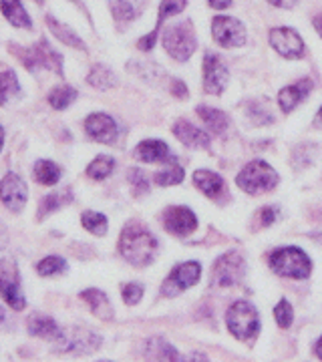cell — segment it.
<instances>
[{
  "mask_svg": "<svg viewBox=\"0 0 322 362\" xmlns=\"http://www.w3.org/2000/svg\"><path fill=\"white\" fill-rule=\"evenodd\" d=\"M119 252L133 266L151 264L157 252V240L142 223H129L119 238Z\"/></svg>",
  "mask_w": 322,
  "mask_h": 362,
  "instance_id": "cell-1",
  "label": "cell"
},
{
  "mask_svg": "<svg viewBox=\"0 0 322 362\" xmlns=\"http://www.w3.org/2000/svg\"><path fill=\"white\" fill-rule=\"evenodd\" d=\"M238 185L244 189L246 194L260 195L266 194L278 185V173L266 163V161H250L240 173H238Z\"/></svg>",
  "mask_w": 322,
  "mask_h": 362,
  "instance_id": "cell-2",
  "label": "cell"
},
{
  "mask_svg": "<svg viewBox=\"0 0 322 362\" xmlns=\"http://www.w3.org/2000/svg\"><path fill=\"white\" fill-rule=\"evenodd\" d=\"M270 268L280 276L304 280L310 274V258L300 247H280L270 254Z\"/></svg>",
  "mask_w": 322,
  "mask_h": 362,
  "instance_id": "cell-3",
  "label": "cell"
},
{
  "mask_svg": "<svg viewBox=\"0 0 322 362\" xmlns=\"http://www.w3.org/2000/svg\"><path fill=\"white\" fill-rule=\"evenodd\" d=\"M226 324H228L234 337L240 338V340H248L258 332L260 318H258L256 308L250 302L238 300V302H234L228 314H226Z\"/></svg>",
  "mask_w": 322,
  "mask_h": 362,
  "instance_id": "cell-4",
  "label": "cell"
},
{
  "mask_svg": "<svg viewBox=\"0 0 322 362\" xmlns=\"http://www.w3.org/2000/svg\"><path fill=\"white\" fill-rule=\"evenodd\" d=\"M163 47L166 51L176 59V61H188L195 51L197 42H195V33L190 21L180 23V25H171L163 33Z\"/></svg>",
  "mask_w": 322,
  "mask_h": 362,
  "instance_id": "cell-5",
  "label": "cell"
},
{
  "mask_svg": "<svg viewBox=\"0 0 322 362\" xmlns=\"http://www.w3.org/2000/svg\"><path fill=\"white\" fill-rule=\"evenodd\" d=\"M21 63L28 71H37V69H49L57 75H63V57L52 49L49 40L40 39L35 47L25 49L21 52Z\"/></svg>",
  "mask_w": 322,
  "mask_h": 362,
  "instance_id": "cell-6",
  "label": "cell"
},
{
  "mask_svg": "<svg viewBox=\"0 0 322 362\" xmlns=\"http://www.w3.org/2000/svg\"><path fill=\"white\" fill-rule=\"evenodd\" d=\"M0 296L6 300V304L13 310H23L26 306L16 266H14V262H8V259L0 262Z\"/></svg>",
  "mask_w": 322,
  "mask_h": 362,
  "instance_id": "cell-7",
  "label": "cell"
},
{
  "mask_svg": "<svg viewBox=\"0 0 322 362\" xmlns=\"http://www.w3.org/2000/svg\"><path fill=\"white\" fill-rule=\"evenodd\" d=\"M202 276V266L197 262H185L180 264L178 268H173V272L168 276V280L161 286V294L163 296H178L180 292H183L185 288H192Z\"/></svg>",
  "mask_w": 322,
  "mask_h": 362,
  "instance_id": "cell-8",
  "label": "cell"
},
{
  "mask_svg": "<svg viewBox=\"0 0 322 362\" xmlns=\"http://www.w3.org/2000/svg\"><path fill=\"white\" fill-rule=\"evenodd\" d=\"M212 35H214V40L226 49L242 47L246 42L244 25L232 16H216L212 21Z\"/></svg>",
  "mask_w": 322,
  "mask_h": 362,
  "instance_id": "cell-9",
  "label": "cell"
},
{
  "mask_svg": "<svg viewBox=\"0 0 322 362\" xmlns=\"http://www.w3.org/2000/svg\"><path fill=\"white\" fill-rule=\"evenodd\" d=\"M244 272V258H242L238 252H230V254L222 256V258L216 262V268H214V282L218 286H222V288H228V286L242 282Z\"/></svg>",
  "mask_w": 322,
  "mask_h": 362,
  "instance_id": "cell-10",
  "label": "cell"
},
{
  "mask_svg": "<svg viewBox=\"0 0 322 362\" xmlns=\"http://www.w3.org/2000/svg\"><path fill=\"white\" fill-rule=\"evenodd\" d=\"M54 344L64 352H91V350L99 349L101 338L89 330L71 328V330H61L59 337L54 338Z\"/></svg>",
  "mask_w": 322,
  "mask_h": 362,
  "instance_id": "cell-11",
  "label": "cell"
},
{
  "mask_svg": "<svg viewBox=\"0 0 322 362\" xmlns=\"http://www.w3.org/2000/svg\"><path fill=\"white\" fill-rule=\"evenodd\" d=\"M270 45L278 54H282L286 59H298L304 52V42L300 39L297 30L288 28V26H278L270 30Z\"/></svg>",
  "mask_w": 322,
  "mask_h": 362,
  "instance_id": "cell-12",
  "label": "cell"
},
{
  "mask_svg": "<svg viewBox=\"0 0 322 362\" xmlns=\"http://www.w3.org/2000/svg\"><path fill=\"white\" fill-rule=\"evenodd\" d=\"M163 228L169 233L183 238V235H190L197 228V220H195V214L188 207H169L163 214Z\"/></svg>",
  "mask_w": 322,
  "mask_h": 362,
  "instance_id": "cell-13",
  "label": "cell"
},
{
  "mask_svg": "<svg viewBox=\"0 0 322 362\" xmlns=\"http://www.w3.org/2000/svg\"><path fill=\"white\" fill-rule=\"evenodd\" d=\"M228 83V69L219 61L218 54L207 52L204 59V89L212 95H219Z\"/></svg>",
  "mask_w": 322,
  "mask_h": 362,
  "instance_id": "cell-14",
  "label": "cell"
},
{
  "mask_svg": "<svg viewBox=\"0 0 322 362\" xmlns=\"http://www.w3.org/2000/svg\"><path fill=\"white\" fill-rule=\"evenodd\" d=\"M26 185L16 173H6L0 183V199L11 211H21L26 204Z\"/></svg>",
  "mask_w": 322,
  "mask_h": 362,
  "instance_id": "cell-15",
  "label": "cell"
},
{
  "mask_svg": "<svg viewBox=\"0 0 322 362\" xmlns=\"http://www.w3.org/2000/svg\"><path fill=\"white\" fill-rule=\"evenodd\" d=\"M85 131L89 133L91 139L99 143H113L117 139V123L113 117L105 115V113H93L85 121Z\"/></svg>",
  "mask_w": 322,
  "mask_h": 362,
  "instance_id": "cell-16",
  "label": "cell"
},
{
  "mask_svg": "<svg viewBox=\"0 0 322 362\" xmlns=\"http://www.w3.org/2000/svg\"><path fill=\"white\" fill-rule=\"evenodd\" d=\"M310 89H312V81H310V78H302V81H298L297 85H292V87H284V89L280 90V95H278V105H280V109H282L284 113L294 111L297 105L309 95Z\"/></svg>",
  "mask_w": 322,
  "mask_h": 362,
  "instance_id": "cell-17",
  "label": "cell"
},
{
  "mask_svg": "<svg viewBox=\"0 0 322 362\" xmlns=\"http://www.w3.org/2000/svg\"><path fill=\"white\" fill-rule=\"evenodd\" d=\"M135 157L145 163H157V161H169V147L163 141H155V139H147L142 141L135 147Z\"/></svg>",
  "mask_w": 322,
  "mask_h": 362,
  "instance_id": "cell-18",
  "label": "cell"
},
{
  "mask_svg": "<svg viewBox=\"0 0 322 362\" xmlns=\"http://www.w3.org/2000/svg\"><path fill=\"white\" fill-rule=\"evenodd\" d=\"M173 133L188 147H209V135L202 129H197V127H193L188 121H178L173 125Z\"/></svg>",
  "mask_w": 322,
  "mask_h": 362,
  "instance_id": "cell-19",
  "label": "cell"
},
{
  "mask_svg": "<svg viewBox=\"0 0 322 362\" xmlns=\"http://www.w3.org/2000/svg\"><path fill=\"white\" fill-rule=\"evenodd\" d=\"M193 183L200 192H204L207 197H219L224 192V180L219 177L218 173L207 171V169H200L193 173Z\"/></svg>",
  "mask_w": 322,
  "mask_h": 362,
  "instance_id": "cell-20",
  "label": "cell"
},
{
  "mask_svg": "<svg viewBox=\"0 0 322 362\" xmlns=\"http://www.w3.org/2000/svg\"><path fill=\"white\" fill-rule=\"evenodd\" d=\"M28 332H30L33 337L54 340V338L59 337L61 328H59V324L54 322L51 316H47V314H33V316L28 318Z\"/></svg>",
  "mask_w": 322,
  "mask_h": 362,
  "instance_id": "cell-21",
  "label": "cell"
},
{
  "mask_svg": "<svg viewBox=\"0 0 322 362\" xmlns=\"http://www.w3.org/2000/svg\"><path fill=\"white\" fill-rule=\"evenodd\" d=\"M81 298L89 304L91 312L95 314V316H99L101 320H111L113 318V308H111V304H109V298L105 296L101 290H95V288H91V290H85Z\"/></svg>",
  "mask_w": 322,
  "mask_h": 362,
  "instance_id": "cell-22",
  "label": "cell"
},
{
  "mask_svg": "<svg viewBox=\"0 0 322 362\" xmlns=\"http://www.w3.org/2000/svg\"><path fill=\"white\" fill-rule=\"evenodd\" d=\"M0 8H2V14L8 18V23L16 28H30L33 26L30 16L26 14L21 0H0Z\"/></svg>",
  "mask_w": 322,
  "mask_h": 362,
  "instance_id": "cell-23",
  "label": "cell"
},
{
  "mask_svg": "<svg viewBox=\"0 0 322 362\" xmlns=\"http://www.w3.org/2000/svg\"><path fill=\"white\" fill-rule=\"evenodd\" d=\"M147 0H113L111 2V11L113 16L121 23H129L133 18H137L142 14L143 6Z\"/></svg>",
  "mask_w": 322,
  "mask_h": 362,
  "instance_id": "cell-24",
  "label": "cell"
},
{
  "mask_svg": "<svg viewBox=\"0 0 322 362\" xmlns=\"http://www.w3.org/2000/svg\"><path fill=\"white\" fill-rule=\"evenodd\" d=\"M47 25L51 28V33L57 37V39L64 42V45H69V47H75L79 51H85L87 47H85V42L81 40L77 33H73V28H69L63 23H59L57 18H52V16H47Z\"/></svg>",
  "mask_w": 322,
  "mask_h": 362,
  "instance_id": "cell-25",
  "label": "cell"
},
{
  "mask_svg": "<svg viewBox=\"0 0 322 362\" xmlns=\"http://www.w3.org/2000/svg\"><path fill=\"white\" fill-rule=\"evenodd\" d=\"M145 356L154 358V361H180L178 350L173 349L171 344H168L163 338H151L145 344Z\"/></svg>",
  "mask_w": 322,
  "mask_h": 362,
  "instance_id": "cell-26",
  "label": "cell"
},
{
  "mask_svg": "<svg viewBox=\"0 0 322 362\" xmlns=\"http://www.w3.org/2000/svg\"><path fill=\"white\" fill-rule=\"evenodd\" d=\"M87 83H89L91 87H95V89H113L117 85V77L109 66L95 65L91 69L89 75H87Z\"/></svg>",
  "mask_w": 322,
  "mask_h": 362,
  "instance_id": "cell-27",
  "label": "cell"
},
{
  "mask_svg": "<svg viewBox=\"0 0 322 362\" xmlns=\"http://www.w3.org/2000/svg\"><path fill=\"white\" fill-rule=\"evenodd\" d=\"M197 115L206 121L207 127L214 131L216 135H219V133H224V131L228 129V115L218 111V109H212V107H197Z\"/></svg>",
  "mask_w": 322,
  "mask_h": 362,
  "instance_id": "cell-28",
  "label": "cell"
},
{
  "mask_svg": "<svg viewBox=\"0 0 322 362\" xmlns=\"http://www.w3.org/2000/svg\"><path fill=\"white\" fill-rule=\"evenodd\" d=\"M35 180L42 183V185H54L57 181L61 180V169L59 165H54L52 161H37L35 165Z\"/></svg>",
  "mask_w": 322,
  "mask_h": 362,
  "instance_id": "cell-29",
  "label": "cell"
},
{
  "mask_svg": "<svg viewBox=\"0 0 322 362\" xmlns=\"http://www.w3.org/2000/svg\"><path fill=\"white\" fill-rule=\"evenodd\" d=\"M18 93H21V85H18L16 75L13 71H2L0 73V105L8 103Z\"/></svg>",
  "mask_w": 322,
  "mask_h": 362,
  "instance_id": "cell-30",
  "label": "cell"
},
{
  "mask_svg": "<svg viewBox=\"0 0 322 362\" xmlns=\"http://www.w3.org/2000/svg\"><path fill=\"white\" fill-rule=\"evenodd\" d=\"M154 180L157 185H163V187H168V185H178V183L183 181V169H181L180 165L173 161V157H171L168 168L157 171L154 175Z\"/></svg>",
  "mask_w": 322,
  "mask_h": 362,
  "instance_id": "cell-31",
  "label": "cell"
},
{
  "mask_svg": "<svg viewBox=\"0 0 322 362\" xmlns=\"http://www.w3.org/2000/svg\"><path fill=\"white\" fill-rule=\"evenodd\" d=\"M75 99H77V90L73 89V87H69V85L54 87L51 90V95H49V103L52 105V109H59V111L67 109Z\"/></svg>",
  "mask_w": 322,
  "mask_h": 362,
  "instance_id": "cell-32",
  "label": "cell"
},
{
  "mask_svg": "<svg viewBox=\"0 0 322 362\" xmlns=\"http://www.w3.org/2000/svg\"><path fill=\"white\" fill-rule=\"evenodd\" d=\"M73 197H71V192L69 189H64L61 194H51L47 195V197H42V202H40L39 206V218H47L49 214H52L54 209H59V207H63L64 204H69Z\"/></svg>",
  "mask_w": 322,
  "mask_h": 362,
  "instance_id": "cell-33",
  "label": "cell"
},
{
  "mask_svg": "<svg viewBox=\"0 0 322 362\" xmlns=\"http://www.w3.org/2000/svg\"><path fill=\"white\" fill-rule=\"evenodd\" d=\"M115 168V161L111 159V157L107 156H99L97 159H93L89 163V168H87V175H89L91 180H105V177H109L111 175V171Z\"/></svg>",
  "mask_w": 322,
  "mask_h": 362,
  "instance_id": "cell-34",
  "label": "cell"
},
{
  "mask_svg": "<svg viewBox=\"0 0 322 362\" xmlns=\"http://www.w3.org/2000/svg\"><path fill=\"white\" fill-rule=\"evenodd\" d=\"M81 223L85 230H89L95 235H105L107 233V218L103 214H97V211H85L81 216Z\"/></svg>",
  "mask_w": 322,
  "mask_h": 362,
  "instance_id": "cell-35",
  "label": "cell"
},
{
  "mask_svg": "<svg viewBox=\"0 0 322 362\" xmlns=\"http://www.w3.org/2000/svg\"><path fill=\"white\" fill-rule=\"evenodd\" d=\"M188 0H161L159 4V16H157V26H161V23L169 18V16H176L185 8Z\"/></svg>",
  "mask_w": 322,
  "mask_h": 362,
  "instance_id": "cell-36",
  "label": "cell"
},
{
  "mask_svg": "<svg viewBox=\"0 0 322 362\" xmlns=\"http://www.w3.org/2000/svg\"><path fill=\"white\" fill-rule=\"evenodd\" d=\"M67 268V262L59 256H49V258L40 259L39 266H37V272L40 276H54V274H61Z\"/></svg>",
  "mask_w": 322,
  "mask_h": 362,
  "instance_id": "cell-37",
  "label": "cell"
},
{
  "mask_svg": "<svg viewBox=\"0 0 322 362\" xmlns=\"http://www.w3.org/2000/svg\"><path fill=\"white\" fill-rule=\"evenodd\" d=\"M129 69H133L139 77L147 78L149 83H155L159 77H163V69L151 63H129Z\"/></svg>",
  "mask_w": 322,
  "mask_h": 362,
  "instance_id": "cell-38",
  "label": "cell"
},
{
  "mask_svg": "<svg viewBox=\"0 0 322 362\" xmlns=\"http://www.w3.org/2000/svg\"><path fill=\"white\" fill-rule=\"evenodd\" d=\"M274 316L280 328H288L292 324V306L288 304V300H280L274 308Z\"/></svg>",
  "mask_w": 322,
  "mask_h": 362,
  "instance_id": "cell-39",
  "label": "cell"
},
{
  "mask_svg": "<svg viewBox=\"0 0 322 362\" xmlns=\"http://www.w3.org/2000/svg\"><path fill=\"white\" fill-rule=\"evenodd\" d=\"M142 298H143V286L142 284L129 282V284L123 286V300H125V304H129V306H135V304H137Z\"/></svg>",
  "mask_w": 322,
  "mask_h": 362,
  "instance_id": "cell-40",
  "label": "cell"
},
{
  "mask_svg": "<svg viewBox=\"0 0 322 362\" xmlns=\"http://www.w3.org/2000/svg\"><path fill=\"white\" fill-rule=\"evenodd\" d=\"M129 181L135 189V194H145L149 189V183H147V177L143 173L142 169H131L129 171Z\"/></svg>",
  "mask_w": 322,
  "mask_h": 362,
  "instance_id": "cell-41",
  "label": "cell"
},
{
  "mask_svg": "<svg viewBox=\"0 0 322 362\" xmlns=\"http://www.w3.org/2000/svg\"><path fill=\"white\" fill-rule=\"evenodd\" d=\"M157 35H159V26L157 28H154L147 37H143V39H139V42H137V47L142 49V51H151L155 47V40H157Z\"/></svg>",
  "mask_w": 322,
  "mask_h": 362,
  "instance_id": "cell-42",
  "label": "cell"
},
{
  "mask_svg": "<svg viewBox=\"0 0 322 362\" xmlns=\"http://www.w3.org/2000/svg\"><path fill=\"white\" fill-rule=\"evenodd\" d=\"M276 220V209L274 207H264L262 211H260V221H262V226H270Z\"/></svg>",
  "mask_w": 322,
  "mask_h": 362,
  "instance_id": "cell-43",
  "label": "cell"
},
{
  "mask_svg": "<svg viewBox=\"0 0 322 362\" xmlns=\"http://www.w3.org/2000/svg\"><path fill=\"white\" fill-rule=\"evenodd\" d=\"M171 93H173L176 97H180V99H185V97H188V89H185V85H183L181 81H173V83H171Z\"/></svg>",
  "mask_w": 322,
  "mask_h": 362,
  "instance_id": "cell-44",
  "label": "cell"
},
{
  "mask_svg": "<svg viewBox=\"0 0 322 362\" xmlns=\"http://www.w3.org/2000/svg\"><path fill=\"white\" fill-rule=\"evenodd\" d=\"M268 2H270L272 6H276V8H292L298 0H268Z\"/></svg>",
  "mask_w": 322,
  "mask_h": 362,
  "instance_id": "cell-45",
  "label": "cell"
},
{
  "mask_svg": "<svg viewBox=\"0 0 322 362\" xmlns=\"http://www.w3.org/2000/svg\"><path fill=\"white\" fill-rule=\"evenodd\" d=\"M207 2H209V6H212V8H216V11L228 8V6L232 4V0H207Z\"/></svg>",
  "mask_w": 322,
  "mask_h": 362,
  "instance_id": "cell-46",
  "label": "cell"
},
{
  "mask_svg": "<svg viewBox=\"0 0 322 362\" xmlns=\"http://www.w3.org/2000/svg\"><path fill=\"white\" fill-rule=\"evenodd\" d=\"M8 244V232H6V228L0 223V250H4Z\"/></svg>",
  "mask_w": 322,
  "mask_h": 362,
  "instance_id": "cell-47",
  "label": "cell"
},
{
  "mask_svg": "<svg viewBox=\"0 0 322 362\" xmlns=\"http://www.w3.org/2000/svg\"><path fill=\"white\" fill-rule=\"evenodd\" d=\"M314 28H316V33L322 37V16H314Z\"/></svg>",
  "mask_w": 322,
  "mask_h": 362,
  "instance_id": "cell-48",
  "label": "cell"
},
{
  "mask_svg": "<svg viewBox=\"0 0 322 362\" xmlns=\"http://www.w3.org/2000/svg\"><path fill=\"white\" fill-rule=\"evenodd\" d=\"M314 125H316L318 129H322V107H321V111L316 113V117H314Z\"/></svg>",
  "mask_w": 322,
  "mask_h": 362,
  "instance_id": "cell-49",
  "label": "cell"
},
{
  "mask_svg": "<svg viewBox=\"0 0 322 362\" xmlns=\"http://www.w3.org/2000/svg\"><path fill=\"white\" fill-rule=\"evenodd\" d=\"M316 354H318V356L322 358V337H321V340L316 342Z\"/></svg>",
  "mask_w": 322,
  "mask_h": 362,
  "instance_id": "cell-50",
  "label": "cell"
},
{
  "mask_svg": "<svg viewBox=\"0 0 322 362\" xmlns=\"http://www.w3.org/2000/svg\"><path fill=\"white\" fill-rule=\"evenodd\" d=\"M2 145H4V129L0 127V149H2Z\"/></svg>",
  "mask_w": 322,
  "mask_h": 362,
  "instance_id": "cell-51",
  "label": "cell"
},
{
  "mask_svg": "<svg viewBox=\"0 0 322 362\" xmlns=\"http://www.w3.org/2000/svg\"><path fill=\"white\" fill-rule=\"evenodd\" d=\"M2 322H4V310L0 308V326H2Z\"/></svg>",
  "mask_w": 322,
  "mask_h": 362,
  "instance_id": "cell-52",
  "label": "cell"
},
{
  "mask_svg": "<svg viewBox=\"0 0 322 362\" xmlns=\"http://www.w3.org/2000/svg\"><path fill=\"white\" fill-rule=\"evenodd\" d=\"M75 2H77V4H79V0H75Z\"/></svg>",
  "mask_w": 322,
  "mask_h": 362,
  "instance_id": "cell-53",
  "label": "cell"
}]
</instances>
